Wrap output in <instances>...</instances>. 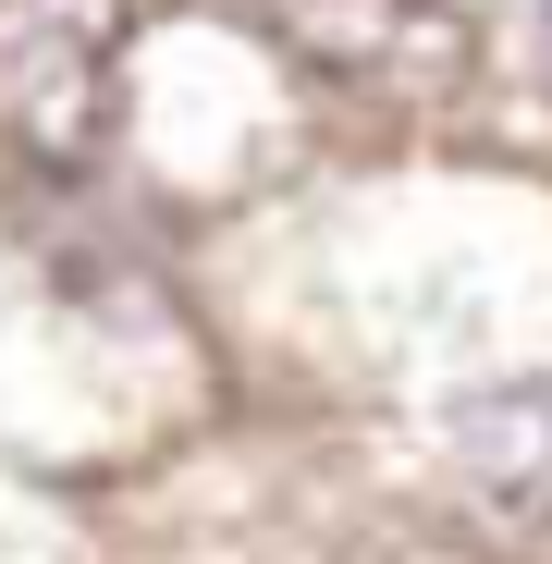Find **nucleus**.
Returning a JSON list of instances; mask_svg holds the SVG:
<instances>
[{"instance_id":"obj_1","label":"nucleus","mask_w":552,"mask_h":564,"mask_svg":"<svg viewBox=\"0 0 552 564\" xmlns=\"http://www.w3.org/2000/svg\"><path fill=\"white\" fill-rule=\"evenodd\" d=\"M136 0H0V148L86 172L111 148V62Z\"/></svg>"},{"instance_id":"obj_2","label":"nucleus","mask_w":552,"mask_h":564,"mask_svg":"<svg viewBox=\"0 0 552 564\" xmlns=\"http://www.w3.org/2000/svg\"><path fill=\"white\" fill-rule=\"evenodd\" d=\"M258 37L332 99H454L479 74V25L454 0H258Z\"/></svg>"},{"instance_id":"obj_3","label":"nucleus","mask_w":552,"mask_h":564,"mask_svg":"<svg viewBox=\"0 0 552 564\" xmlns=\"http://www.w3.org/2000/svg\"><path fill=\"white\" fill-rule=\"evenodd\" d=\"M454 454L479 466V491H491V503H516V516L552 528V381L467 405V417H454Z\"/></svg>"},{"instance_id":"obj_4","label":"nucleus","mask_w":552,"mask_h":564,"mask_svg":"<svg viewBox=\"0 0 552 564\" xmlns=\"http://www.w3.org/2000/svg\"><path fill=\"white\" fill-rule=\"evenodd\" d=\"M540 13H552V0H540Z\"/></svg>"}]
</instances>
